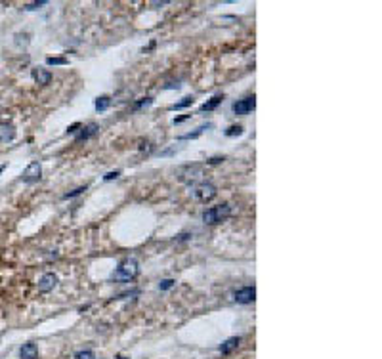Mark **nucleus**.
I'll return each instance as SVG.
<instances>
[{
	"label": "nucleus",
	"mask_w": 382,
	"mask_h": 359,
	"mask_svg": "<svg viewBox=\"0 0 382 359\" xmlns=\"http://www.w3.org/2000/svg\"><path fill=\"white\" fill-rule=\"evenodd\" d=\"M4 168H6V164H2V166H0V172L4 170Z\"/></svg>",
	"instance_id": "cd10ccee"
},
{
	"label": "nucleus",
	"mask_w": 382,
	"mask_h": 359,
	"mask_svg": "<svg viewBox=\"0 0 382 359\" xmlns=\"http://www.w3.org/2000/svg\"><path fill=\"white\" fill-rule=\"evenodd\" d=\"M78 128H80V124H78V122H77V124H73V126H71V128L67 130V132H69V134H75V132H77Z\"/></svg>",
	"instance_id": "bb28decb"
},
{
	"label": "nucleus",
	"mask_w": 382,
	"mask_h": 359,
	"mask_svg": "<svg viewBox=\"0 0 382 359\" xmlns=\"http://www.w3.org/2000/svg\"><path fill=\"white\" fill-rule=\"evenodd\" d=\"M254 107H256V98L254 96H247V98L233 103V113L239 115V117H243V115H249Z\"/></svg>",
	"instance_id": "39448f33"
},
{
	"label": "nucleus",
	"mask_w": 382,
	"mask_h": 359,
	"mask_svg": "<svg viewBox=\"0 0 382 359\" xmlns=\"http://www.w3.org/2000/svg\"><path fill=\"white\" fill-rule=\"evenodd\" d=\"M100 132V126L96 124V122H90V124H86V126H80V132L77 134V142H86V140H90V138H94L96 134Z\"/></svg>",
	"instance_id": "9b49d317"
},
{
	"label": "nucleus",
	"mask_w": 382,
	"mask_h": 359,
	"mask_svg": "<svg viewBox=\"0 0 382 359\" xmlns=\"http://www.w3.org/2000/svg\"><path fill=\"white\" fill-rule=\"evenodd\" d=\"M201 164H187V166H183V168H180V172H178V178H180V182H193V180H197L201 176Z\"/></svg>",
	"instance_id": "6e6552de"
},
{
	"label": "nucleus",
	"mask_w": 382,
	"mask_h": 359,
	"mask_svg": "<svg viewBox=\"0 0 382 359\" xmlns=\"http://www.w3.org/2000/svg\"><path fill=\"white\" fill-rule=\"evenodd\" d=\"M207 128H212V124H203V126H199V128L195 130V132H189V134H183V136H180L178 140H195V138H199L203 132Z\"/></svg>",
	"instance_id": "2eb2a0df"
},
{
	"label": "nucleus",
	"mask_w": 382,
	"mask_h": 359,
	"mask_svg": "<svg viewBox=\"0 0 382 359\" xmlns=\"http://www.w3.org/2000/svg\"><path fill=\"white\" fill-rule=\"evenodd\" d=\"M224 161V157H214V159H210L209 164H218V163H222Z\"/></svg>",
	"instance_id": "a878e982"
},
{
	"label": "nucleus",
	"mask_w": 382,
	"mask_h": 359,
	"mask_svg": "<svg viewBox=\"0 0 382 359\" xmlns=\"http://www.w3.org/2000/svg\"><path fill=\"white\" fill-rule=\"evenodd\" d=\"M233 300L237 304H243V306L252 304V302L256 300V289H254V285H252V287H243V289L235 291Z\"/></svg>",
	"instance_id": "423d86ee"
},
{
	"label": "nucleus",
	"mask_w": 382,
	"mask_h": 359,
	"mask_svg": "<svg viewBox=\"0 0 382 359\" xmlns=\"http://www.w3.org/2000/svg\"><path fill=\"white\" fill-rule=\"evenodd\" d=\"M119 359H126V357H119Z\"/></svg>",
	"instance_id": "c85d7f7f"
},
{
	"label": "nucleus",
	"mask_w": 382,
	"mask_h": 359,
	"mask_svg": "<svg viewBox=\"0 0 382 359\" xmlns=\"http://www.w3.org/2000/svg\"><path fill=\"white\" fill-rule=\"evenodd\" d=\"M241 134H243V126H241V124H233V126H229V128L226 130V136L227 138L241 136Z\"/></svg>",
	"instance_id": "a211bd4d"
},
{
	"label": "nucleus",
	"mask_w": 382,
	"mask_h": 359,
	"mask_svg": "<svg viewBox=\"0 0 382 359\" xmlns=\"http://www.w3.org/2000/svg\"><path fill=\"white\" fill-rule=\"evenodd\" d=\"M193 98H183L182 102H178V103H174V105H170V109L172 111H180V109H185V107H189V105H193Z\"/></svg>",
	"instance_id": "f3484780"
},
{
	"label": "nucleus",
	"mask_w": 382,
	"mask_h": 359,
	"mask_svg": "<svg viewBox=\"0 0 382 359\" xmlns=\"http://www.w3.org/2000/svg\"><path fill=\"white\" fill-rule=\"evenodd\" d=\"M46 4H48L46 0H40V2H31V4H25L23 10H25V12H33V10H38V8H42V6H46Z\"/></svg>",
	"instance_id": "aec40b11"
},
{
	"label": "nucleus",
	"mask_w": 382,
	"mask_h": 359,
	"mask_svg": "<svg viewBox=\"0 0 382 359\" xmlns=\"http://www.w3.org/2000/svg\"><path fill=\"white\" fill-rule=\"evenodd\" d=\"M229 216H231V206L227 205V203H222V205L207 208V210L203 212V222L207 223V226H214V223H220V222H224V220H227Z\"/></svg>",
	"instance_id": "f03ea898"
},
{
	"label": "nucleus",
	"mask_w": 382,
	"mask_h": 359,
	"mask_svg": "<svg viewBox=\"0 0 382 359\" xmlns=\"http://www.w3.org/2000/svg\"><path fill=\"white\" fill-rule=\"evenodd\" d=\"M75 359H96V353L92 350H80L75 353Z\"/></svg>",
	"instance_id": "6ab92c4d"
},
{
	"label": "nucleus",
	"mask_w": 382,
	"mask_h": 359,
	"mask_svg": "<svg viewBox=\"0 0 382 359\" xmlns=\"http://www.w3.org/2000/svg\"><path fill=\"white\" fill-rule=\"evenodd\" d=\"M16 136H18L16 126L8 120H0V144H10L16 140Z\"/></svg>",
	"instance_id": "0eeeda50"
},
{
	"label": "nucleus",
	"mask_w": 382,
	"mask_h": 359,
	"mask_svg": "<svg viewBox=\"0 0 382 359\" xmlns=\"http://www.w3.org/2000/svg\"><path fill=\"white\" fill-rule=\"evenodd\" d=\"M151 103H153V100H151V98H144V100H139V102L134 105V109L138 111V109H141V107H148V105H151Z\"/></svg>",
	"instance_id": "5701e85b"
},
{
	"label": "nucleus",
	"mask_w": 382,
	"mask_h": 359,
	"mask_svg": "<svg viewBox=\"0 0 382 359\" xmlns=\"http://www.w3.org/2000/svg\"><path fill=\"white\" fill-rule=\"evenodd\" d=\"M19 357L21 359H36L38 357V348H36V344H33V342L23 344V346L19 348Z\"/></svg>",
	"instance_id": "f8f14e48"
},
{
	"label": "nucleus",
	"mask_w": 382,
	"mask_h": 359,
	"mask_svg": "<svg viewBox=\"0 0 382 359\" xmlns=\"http://www.w3.org/2000/svg\"><path fill=\"white\" fill-rule=\"evenodd\" d=\"M31 77L35 78V82L40 86H46L52 82V73L44 67H33L31 69Z\"/></svg>",
	"instance_id": "9d476101"
},
{
	"label": "nucleus",
	"mask_w": 382,
	"mask_h": 359,
	"mask_svg": "<svg viewBox=\"0 0 382 359\" xmlns=\"http://www.w3.org/2000/svg\"><path fill=\"white\" fill-rule=\"evenodd\" d=\"M46 63H48V65H67L69 60H67V58H48Z\"/></svg>",
	"instance_id": "4be33fe9"
},
{
	"label": "nucleus",
	"mask_w": 382,
	"mask_h": 359,
	"mask_svg": "<svg viewBox=\"0 0 382 359\" xmlns=\"http://www.w3.org/2000/svg\"><path fill=\"white\" fill-rule=\"evenodd\" d=\"M138 274H139L138 260H134V258H126V260H122L121 264H119V267L115 270L113 281L130 283L132 279H136V277H138Z\"/></svg>",
	"instance_id": "f257e3e1"
},
{
	"label": "nucleus",
	"mask_w": 382,
	"mask_h": 359,
	"mask_svg": "<svg viewBox=\"0 0 382 359\" xmlns=\"http://www.w3.org/2000/svg\"><path fill=\"white\" fill-rule=\"evenodd\" d=\"M109 105H111V98L102 96V98L96 100V111H105V109H109Z\"/></svg>",
	"instance_id": "dca6fc26"
},
{
	"label": "nucleus",
	"mask_w": 382,
	"mask_h": 359,
	"mask_svg": "<svg viewBox=\"0 0 382 359\" xmlns=\"http://www.w3.org/2000/svg\"><path fill=\"white\" fill-rule=\"evenodd\" d=\"M222 100H224V96H222V94H216L214 98H210V100H209L207 103H203V105H201V111H214L218 105L222 103Z\"/></svg>",
	"instance_id": "4468645a"
},
{
	"label": "nucleus",
	"mask_w": 382,
	"mask_h": 359,
	"mask_svg": "<svg viewBox=\"0 0 382 359\" xmlns=\"http://www.w3.org/2000/svg\"><path fill=\"white\" fill-rule=\"evenodd\" d=\"M86 189H88V186H82V188L73 189V191H69V193H65V195H63V199H73V197H77V195H82V193H84Z\"/></svg>",
	"instance_id": "412c9836"
},
{
	"label": "nucleus",
	"mask_w": 382,
	"mask_h": 359,
	"mask_svg": "<svg viewBox=\"0 0 382 359\" xmlns=\"http://www.w3.org/2000/svg\"><path fill=\"white\" fill-rule=\"evenodd\" d=\"M218 189L214 184H210V182H201V184H197L195 186V189H193V197L197 199V201H201V203H209V201H212L214 197H216Z\"/></svg>",
	"instance_id": "7ed1b4c3"
},
{
	"label": "nucleus",
	"mask_w": 382,
	"mask_h": 359,
	"mask_svg": "<svg viewBox=\"0 0 382 359\" xmlns=\"http://www.w3.org/2000/svg\"><path fill=\"white\" fill-rule=\"evenodd\" d=\"M40 178H42V164L36 161L29 164L21 174V182H25V184H36Z\"/></svg>",
	"instance_id": "20e7f679"
},
{
	"label": "nucleus",
	"mask_w": 382,
	"mask_h": 359,
	"mask_svg": "<svg viewBox=\"0 0 382 359\" xmlns=\"http://www.w3.org/2000/svg\"><path fill=\"white\" fill-rule=\"evenodd\" d=\"M239 344H241V338H239V336H231V338H227L226 342L220 346V351H222V355H229L231 351L239 348Z\"/></svg>",
	"instance_id": "ddd939ff"
},
{
	"label": "nucleus",
	"mask_w": 382,
	"mask_h": 359,
	"mask_svg": "<svg viewBox=\"0 0 382 359\" xmlns=\"http://www.w3.org/2000/svg\"><path fill=\"white\" fill-rule=\"evenodd\" d=\"M174 279H165V281H161V285H159V289L161 291H168V289H172L174 287Z\"/></svg>",
	"instance_id": "b1692460"
},
{
	"label": "nucleus",
	"mask_w": 382,
	"mask_h": 359,
	"mask_svg": "<svg viewBox=\"0 0 382 359\" xmlns=\"http://www.w3.org/2000/svg\"><path fill=\"white\" fill-rule=\"evenodd\" d=\"M119 176H121V172H119V170H115V172H107V174H105V176H104V180H105V182H109V180H115V178H119Z\"/></svg>",
	"instance_id": "393cba45"
},
{
	"label": "nucleus",
	"mask_w": 382,
	"mask_h": 359,
	"mask_svg": "<svg viewBox=\"0 0 382 359\" xmlns=\"http://www.w3.org/2000/svg\"><path fill=\"white\" fill-rule=\"evenodd\" d=\"M58 275L56 274H44L42 277H40V281H38V291L40 292H50V291H54L56 287H58Z\"/></svg>",
	"instance_id": "1a4fd4ad"
}]
</instances>
